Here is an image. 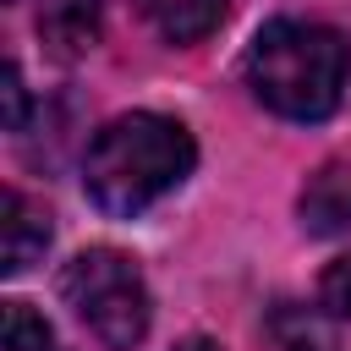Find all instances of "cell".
<instances>
[{
    "label": "cell",
    "mask_w": 351,
    "mask_h": 351,
    "mask_svg": "<svg viewBox=\"0 0 351 351\" xmlns=\"http://www.w3.org/2000/svg\"><path fill=\"white\" fill-rule=\"evenodd\" d=\"M192 165H197V143L181 121L132 110L93 132V143L82 154V186L104 214L132 219V214L154 208L165 192H176L192 176Z\"/></svg>",
    "instance_id": "1"
},
{
    "label": "cell",
    "mask_w": 351,
    "mask_h": 351,
    "mask_svg": "<svg viewBox=\"0 0 351 351\" xmlns=\"http://www.w3.org/2000/svg\"><path fill=\"white\" fill-rule=\"evenodd\" d=\"M351 71V49L335 27L324 22H263L252 49H247V88L258 93L263 110L285 121H324L340 104Z\"/></svg>",
    "instance_id": "2"
},
{
    "label": "cell",
    "mask_w": 351,
    "mask_h": 351,
    "mask_svg": "<svg viewBox=\"0 0 351 351\" xmlns=\"http://www.w3.org/2000/svg\"><path fill=\"white\" fill-rule=\"evenodd\" d=\"M60 296L66 307L110 346V351H132L148 335V285L143 269L115 252V247H88L60 269Z\"/></svg>",
    "instance_id": "3"
},
{
    "label": "cell",
    "mask_w": 351,
    "mask_h": 351,
    "mask_svg": "<svg viewBox=\"0 0 351 351\" xmlns=\"http://www.w3.org/2000/svg\"><path fill=\"white\" fill-rule=\"evenodd\" d=\"M0 230H5V241H0V269L5 274H27L38 258H44V247H49V208L44 203H33L27 192H16V186H5V197H0Z\"/></svg>",
    "instance_id": "4"
},
{
    "label": "cell",
    "mask_w": 351,
    "mask_h": 351,
    "mask_svg": "<svg viewBox=\"0 0 351 351\" xmlns=\"http://www.w3.org/2000/svg\"><path fill=\"white\" fill-rule=\"evenodd\" d=\"M296 214L307 225V236H340L351 230V165H324L307 176Z\"/></svg>",
    "instance_id": "5"
},
{
    "label": "cell",
    "mask_w": 351,
    "mask_h": 351,
    "mask_svg": "<svg viewBox=\"0 0 351 351\" xmlns=\"http://www.w3.org/2000/svg\"><path fill=\"white\" fill-rule=\"evenodd\" d=\"M38 38L55 60H77L99 44V0H38Z\"/></svg>",
    "instance_id": "6"
},
{
    "label": "cell",
    "mask_w": 351,
    "mask_h": 351,
    "mask_svg": "<svg viewBox=\"0 0 351 351\" xmlns=\"http://www.w3.org/2000/svg\"><path fill=\"white\" fill-rule=\"evenodd\" d=\"M132 11L170 44H197L219 27L225 0H132Z\"/></svg>",
    "instance_id": "7"
},
{
    "label": "cell",
    "mask_w": 351,
    "mask_h": 351,
    "mask_svg": "<svg viewBox=\"0 0 351 351\" xmlns=\"http://www.w3.org/2000/svg\"><path fill=\"white\" fill-rule=\"evenodd\" d=\"M0 351H60V340H55V329H49L27 302H5Z\"/></svg>",
    "instance_id": "8"
},
{
    "label": "cell",
    "mask_w": 351,
    "mask_h": 351,
    "mask_svg": "<svg viewBox=\"0 0 351 351\" xmlns=\"http://www.w3.org/2000/svg\"><path fill=\"white\" fill-rule=\"evenodd\" d=\"M318 302H324V313L351 318V252L335 258V263L324 269V280H318Z\"/></svg>",
    "instance_id": "9"
},
{
    "label": "cell",
    "mask_w": 351,
    "mask_h": 351,
    "mask_svg": "<svg viewBox=\"0 0 351 351\" xmlns=\"http://www.w3.org/2000/svg\"><path fill=\"white\" fill-rule=\"evenodd\" d=\"M0 93H5V132H22V121H27V88H22L16 60L0 66Z\"/></svg>",
    "instance_id": "10"
},
{
    "label": "cell",
    "mask_w": 351,
    "mask_h": 351,
    "mask_svg": "<svg viewBox=\"0 0 351 351\" xmlns=\"http://www.w3.org/2000/svg\"><path fill=\"white\" fill-rule=\"evenodd\" d=\"M176 351H219V346H214V340H203V335H192V340H181Z\"/></svg>",
    "instance_id": "11"
}]
</instances>
